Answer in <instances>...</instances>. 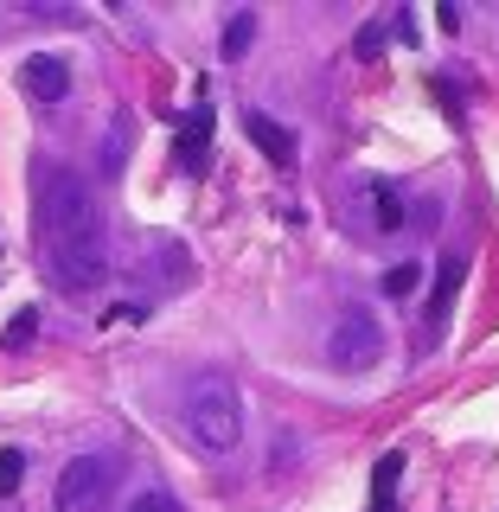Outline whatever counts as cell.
<instances>
[{
	"mask_svg": "<svg viewBox=\"0 0 499 512\" xmlns=\"http://www.w3.org/2000/svg\"><path fill=\"white\" fill-rule=\"evenodd\" d=\"M39 244L64 288H96L109 276V224L84 173L39 167Z\"/></svg>",
	"mask_w": 499,
	"mask_h": 512,
	"instance_id": "1",
	"label": "cell"
},
{
	"mask_svg": "<svg viewBox=\"0 0 499 512\" xmlns=\"http://www.w3.org/2000/svg\"><path fill=\"white\" fill-rule=\"evenodd\" d=\"M186 429L199 448H212V455H231L237 442H244V397H237V384L224 372H205L186 384Z\"/></svg>",
	"mask_w": 499,
	"mask_h": 512,
	"instance_id": "2",
	"label": "cell"
},
{
	"mask_svg": "<svg viewBox=\"0 0 499 512\" xmlns=\"http://www.w3.org/2000/svg\"><path fill=\"white\" fill-rule=\"evenodd\" d=\"M384 359V327L372 308H346L340 320L327 327V365L333 372H372Z\"/></svg>",
	"mask_w": 499,
	"mask_h": 512,
	"instance_id": "3",
	"label": "cell"
},
{
	"mask_svg": "<svg viewBox=\"0 0 499 512\" xmlns=\"http://www.w3.org/2000/svg\"><path fill=\"white\" fill-rule=\"evenodd\" d=\"M116 487V461L109 455H71L58 468V487H52V512H96Z\"/></svg>",
	"mask_w": 499,
	"mask_h": 512,
	"instance_id": "4",
	"label": "cell"
},
{
	"mask_svg": "<svg viewBox=\"0 0 499 512\" xmlns=\"http://www.w3.org/2000/svg\"><path fill=\"white\" fill-rule=\"evenodd\" d=\"M461 276H468V263H461V256H442V263H436V282H429V308H423V346H436L442 320H448V308H455Z\"/></svg>",
	"mask_w": 499,
	"mask_h": 512,
	"instance_id": "5",
	"label": "cell"
},
{
	"mask_svg": "<svg viewBox=\"0 0 499 512\" xmlns=\"http://www.w3.org/2000/svg\"><path fill=\"white\" fill-rule=\"evenodd\" d=\"M20 90L32 96V103H64V96H71V64L52 58V52L26 58L20 64Z\"/></svg>",
	"mask_w": 499,
	"mask_h": 512,
	"instance_id": "6",
	"label": "cell"
},
{
	"mask_svg": "<svg viewBox=\"0 0 499 512\" xmlns=\"http://www.w3.org/2000/svg\"><path fill=\"white\" fill-rule=\"evenodd\" d=\"M244 135L263 148V160L269 167H295V154H301V141L288 135V128L276 122V116H263V109H244Z\"/></svg>",
	"mask_w": 499,
	"mask_h": 512,
	"instance_id": "7",
	"label": "cell"
},
{
	"mask_svg": "<svg viewBox=\"0 0 499 512\" xmlns=\"http://www.w3.org/2000/svg\"><path fill=\"white\" fill-rule=\"evenodd\" d=\"M365 212H372V231H404V218H410V199H404V186L397 180H365Z\"/></svg>",
	"mask_w": 499,
	"mask_h": 512,
	"instance_id": "8",
	"label": "cell"
},
{
	"mask_svg": "<svg viewBox=\"0 0 499 512\" xmlns=\"http://www.w3.org/2000/svg\"><path fill=\"white\" fill-rule=\"evenodd\" d=\"M128 141H135V116H128V109H116V116H109V135H103V154H96V173H103V180H122Z\"/></svg>",
	"mask_w": 499,
	"mask_h": 512,
	"instance_id": "9",
	"label": "cell"
},
{
	"mask_svg": "<svg viewBox=\"0 0 499 512\" xmlns=\"http://www.w3.org/2000/svg\"><path fill=\"white\" fill-rule=\"evenodd\" d=\"M205 141H212V109H199V116L186 122V135L173 141V160H180V173H205Z\"/></svg>",
	"mask_w": 499,
	"mask_h": 512,
	"instance_id": "10",
	"label": "cell"
},
{
	"mask_svg": "<svg viewBox=\"0 0 499 512\" xmlns=\"http://www.w3.org/2000/svg\"><path fill=\"white\" fill-rule=\"evenodd\" d=\"M397 480H404V448H391L372 468V512H397Z\"/></svg>",
	"mask_w": 499,
	"mask_h": 512,
	"instance_id": "11",
	"label": "cell"
},
{
	"mask_svg": "<svg viewBox=\"0 0 499 512\" xmlns=\"http://www.w3.org/2000/svg\"><path fill=\"white\" fill-rule=\"evenodd\" d=\"M250 39H256V13H250V7H237L231 20H224L218 52H224V58H244V52H250Z\"/></svg>",
	"mask_w": 499,
	"mask_h": 512,
	"instance_id": "12",
	"label": "cell"
},
{
	"mask_svg": "<svg viewBox=\"0 0 499 512\" xmlns=\"http://www.w3.org/2000/svg\"><path fill=\"white\" fill-rule=\"evenodd\" d=\"M384 295H391V301H410L416 295V288H423V263H391V269H384Z\"/></svg>",
	"mask_w": 499,
	"mask_h": 512,
	"instance_id": "13",
	"label": "cell"
},
{
	"mask_svg": "<svg viewBox=\"0 0 499 512\" xmlns=\"http://www.w3.org/2000/svg\"><path fill=\"white\" fill-rule=\"evenodd\" d=\"M20 480H26V455H20V448H0V500H13Z\"/></svg>",
	"mask_w": 499,
	"mask_h": 512,
	"instance_id": "14",
	"label": "cell"
},
{
	"mask_svg": "<svg viewBox=\"0 0 499 512\" xmlns=\"http://www.w3.org/2000/svg\"><path fill=\"white\" fill-rule=\"evenodd\" d=\"M32 333H39V308H20V314H13V327H7V346L13 352L32 346Z\"/></svg>",
	"mask_w": 499,
	"mask_h": 512,
	"instance_id": "15",
	"label": "cell"
},
{
	"mask_svg": "<svg viewBox=\"0 0 499 512\" xmlns=\"http://www.w3.org/2000/svg\"><path fill=\"white\" fill-rule=\"evenodd\" d=\"M122 512H180V500H173V493H160V487H148V493H135Z\"/></svg>",
	"mask_w": 499,
	"mask_h": 512,
	"instance_id": "16",
	"label": "cell"
},
{
	"mask_svg": "<svg viewBox=\"0 0 499 512\" xmlns=\"http://www.w3.org/2000/svg\"><path fill=\"white\" fill-rule=\"evenodd\" d=\"M378 45H384V26L372 20V26H365V32H359V58H378Z\"/></svg>",
	"mask_w": 499,
	"mask_h": 512,
	"instance_id": "17",
	"label": "cell"
},
{
	"mask_svg": "<svg viewBox=\"0 0 499 512\" xmlns=\"http://www.w3.org/2000/svg\"><path fill=\"white\" fill-rule=\"evenodd\" d=\"M391 32H397V39H404V45H416V39H423V32H416V20H410V13H397V20H391Z\"/></svg>",
	"mask_w": 499,
	"mask_h": 512,
	"instance_id": "18",
	"label": "cell"
},
{
	"mask_svg": "<svg viewBox=\"0 0 499 512\" xmlns=\"http://www.w3.org/2000/svg\"><path fill=\"white\" fill-rule=\"evenodd\" d=\"M436 20H442V32H461V7H455V0H442V13H436Z\"/></svg>",
	"mask_w": 499,
	"mask_h": 512,
	"instance_id": "19",
	"label": "cell"
}]
</instances>
